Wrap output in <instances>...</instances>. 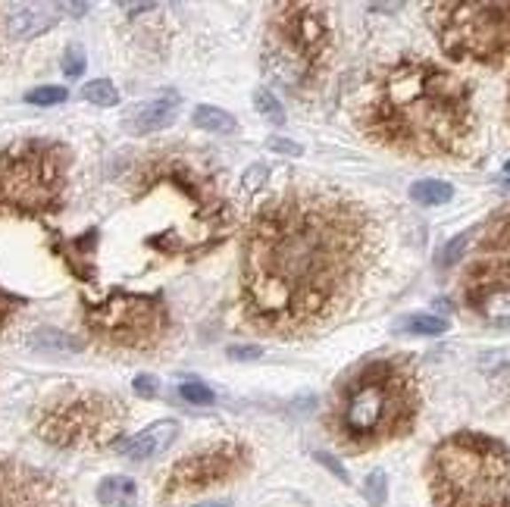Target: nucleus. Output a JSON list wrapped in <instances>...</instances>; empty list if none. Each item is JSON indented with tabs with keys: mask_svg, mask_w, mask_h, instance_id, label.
<instances>
[{
	"mask_svg": "<svg viewBox=\"0 0 510 507\" xmlns=\"http://www.w3.org/2000/svg\"><path fill=\"white\" fill-rule=\"evenodd\" d=\"M382 250L379 219L341 188L294 182L254 213L241 248V307L270 336H307L345 313Z\"/></svg>",
	"mask_w": 510,
	"mask_h": 507,
	"instance_id": "1",
	"label": "nucleus"
},
{
	"mask_svg": "<svg viewBox=\"0 0 510 507\" xmlns=\"http://www.w3.org/2000/svg\"><path fill=\"white\" fill-rule=\"evenodd\" d=\"M473 125L470 82L432 59L382 67L360 104L366 139L411 157H454L470 145Z\"/></svg>",
	"mask_w": 510,
	"mask_h": 507,
	"instance_id": "2",
	"label": "nucleus"
},
{
	"mask_svg": "<svg viewBox=\"0 0 510 507\" xmlns=\"http://www.w3.org/2000/svg\"><path fill=\"white\" fill-rule=\"evenodd\" d=\"M423 404L413 357H382L357 367L338 385L329 408V432L345 451H370L413 429Z\"/></svg>",
	"mask_w": 510,
	"mask_h": 507,
	"instance_id": "3",
	"label": "nucleus"
},
{
	"mask_svg": "<svg viewBox=\"0 0 510 507\" xmlns=\"http://www.w3.org/2000/svg\"><path fill=\"white\" fill-rule=\"evenodd\" d=\"M435 507H510V448L479 432L444 439L429 457Z\"/></svg>",
	"mask_w": 510,
	"mask_h": 507,
	"instance_id": "4",
	"label": "nucleus"
},
{
	"mask_svg": "<svg viewBox=\"0 0 510 507\" xmlns=\"http://www.w3.org/2000/svg\"><path fill=\"white\" fill-rule=\"evenodd\" d=\"M332 57L329 13L317 4H279L266 28V73L292 94H307L319 85Z\"/></svg>",
	"mask_w": 510,
	"mask_h": 507,
	"instance_id": "5",
	"label": "nucleus"
},
{
	"mask_svg": "<svg viewBox=\"0 0 510 507\" xmlns=\"http://www.w3.org/2000/svg\"><path fill=\"white\" fill-rule=\"evenodd\" d=\"M69 151L57 141L26 139L0 151V217H38L60 207Z\"/></svg>",
	"mask_w": 510,
	"mask_h": 507,
	"instance_id": "6",
	"label": "nucleus"
},
{
	"mask_svg": "<svg viewBox=\"0 0 510 507\" xmlns=\"http://www.w3.org/2000/svg\"><path fill=\"white\" fill-rule=\"evenodd\" d=\"M429 26L442 51L458 63L498 67L510 59V4L454 0L432 4Z\"/></svg>",
	"mask_w": 510,
	"mask_h": 507,
	"instance_id": "7",
	"label": "nucleus"
},
{
	"mask_svg": "<svg viewBox=\"0 0 510 507\" xmlns=\"http://www.w3.org/2000/svg\"><path fill=\"white\" fill-rule=\"evenodd\" d=\"M126 423V408L100 392L60 395L41 410L38 432L60 448H98L116 439Z\"/></svg>",
	"mask_w": 510,
	"mask_h": 507,
	"instance_id": "8",
	"label": "nucleus"
},
{
	"mask_svg": "<svg viewBox=\"0 0 510 507\" xmlns=\"http://www.w3.org/2000/svg\"><path fill=\"white\" fill-rule=\"evenodd\" d=\"M85 326L94 338L116 348H151L166 336L169 310L157 295L113 291L85 307Z\"/></svg>",
	"mask_w": 510,
	"mask_h": 507,
	"instance_id": "9",
	"label": "nucleus"
},
{
	"mask_svg": "<svg viewBox=\"0 0 510 507\" xmlns=\"http://www.w3.org/2000/svg\"><path fill=\"white\" fill-rule=\"evenodd\" d=\"M247 461H251V455L239 441H213V445L192 451L176 463L163 486V495L176 498V495H194L219 486V482H229L247 467Z\"/></svg>",
	"mask_w": 510,
	"mask_h": 507,
	"instance_id": "10",
	"label": "nucleus"
},
{
	"mask_svg": "<svg viewBox=\"0 0 510 507\" xmlns=\"http://www.w3.org/2000/svg\"><path fill=\"white\" fill-rule=\"evenodd\" d=\"M464 301L495 326H510V257L483 260L464 279Z\"/></svg>",
	"mask_w": 510,
	"mask_h": 507,
	"instance_id": "11",
	"label": "nucleus"
},
{
	"mask_svg": "<svg viewBox=\"0 0 510 507\" xmlns=\"http://www.w3.org/2000/svg\"><path fill=\"white\" fill-rule=\"evenodd\" d=\"M51 486L35 470L0 463V507H44Z\"/></svg>",
	"mask_w": 510,
	"mask_h": 507,
	"instance_id": "12",
	"label": "nucleus"
},
{
	"mask_svg": "<svg viewBox=\"0 0 510 507\" xmlns=\"http://www.w3.org/2000/svg\"><path fill=\"white\" fill-rule=\"evenodd\" d=\"M176 435H179V423H176V420H160V423H153V426H147L145 432H138V435H132L129 441H122L120 455L129 457V461H135V463L151 461V457L163 455V451L173 445Z\"/></svg>",
	"mask_w": 510,
	"mask_h": 507,
	"instance_id": "13",
	"label": "nucleus"
},
{
	"mask_svg": "<svg viewBox=\"0 0 510 507\" xmlns=\"http://www.w3.org/2000/svg\"><path fill=\"white\" fill-rule=\"evenodd\" d=\"M179 104H182V98L176 91H166V94H160L157 100H151V104H141L138 110H132V116L126 119V132H132V135L160 132V129H166V125L176 119Z\"/></svg>",
	"mask_w": 510,
	"mask_h": 507,
	"instance_id": "14",
	"label": "nucleus"
},
{
	"mask_svg": "<svg viewBox=\"0 0 510 507\" xmlns=\"http://www.w3.org/2000/svg\"><path fill=\"white\" fill-rule=\"evenodd\" d=\"M57 13H60V7H53V4H22L7 16V35L20 41L35 38L57 22Z\"/></svg>",
	"mask_w": 510,
	"mask_h": 507,
	"instance_id": "15",
	"label": "nucleus"
},
{
	"mask_svg": "<svg viewBox=\"0 0 510 507\" xmlns=\"http://www.w3.org/2000/svg\"><path fill=\"white\" fill-rule=\"evenodd\" d=\"M98 501L104 507H138V486L129 476H106L98 486Z\"/></svg>",
	"mask_w": 510,
	"mask_h": 507,
	"instance_id": "16",
	"label": "nucleus"
},
{
	"mask_svg": "<svg viewBox=\"0 0 510 507\" xmlns=\"http://www.w3.org/2000/svg\"><path fill=\"white\" fill-rule=\"evenodd\" d=\"M411 198L423 207H442L454 198V188L442 178H420V182H413Z\"/></svg>",
	"mask_w": 510,
	"mask_h": 507,
	"instance_id": "17",
	"label": "nucleus"
},
{
	"mask_svg": "<svg viewBox=\"0 0 510 507\" xmlns=\"http://www.w3.org/2000/svg\"><path fill=\"white\" fill-rule=\"evenodd\" d=\"M194 125L204 129V132H213V135H232L235 129H239V123H235L232 113L219 110V107H207V104L194 110Z\"/></svg>",
	"mask_w": 510,
	"mask_h": 507,
	"instance_id": "18",
	"label": "nucleus"
},
{
	"mask_svg": "<svg viewBox=\"0 0 510 507\" xmlns=\"http://www.w3.org/2000/svg\"><path fill=\"white\" fill-rule=\"evenodd\" d=\"M401 329L411 332V336H442L448 332V320L442 316H432V313H417V316H407Z\"/></svg>",
	"mask_w": 510,
	"mask_h": 507,
	"instance_id": "19",
	"label": "nucleus"
},
{
	"mask_svg": "<svg viewBox=\"0 0 510 507\" xmlns=\"http://www.w3.org/2000/svg\"><path fill=\"white\" fill-rule=\"evenodd\" d=\"M82 98L88 100V104H98V107H116L120 104V91H116V85L106 79H94L88 82L85 88H82Z\"/></svg>",
	"mask_w": 510,
	"mask_h": 507,
	"instance_id": "20",
	"label": "nucleus"
},
{
	"mask_svg": "<svg viewBox=\"0 0 510 507\" xmlns=\"http://www.w3.org/2000/svg\"><path fill=\"white\" fill-rule=\"evenodd\" d=\"M483 250H491V254H507L510 250V213L485 235Z\"/></svg>",
	"mask_w": 510,
	"mask_h": 507,
	"instance_id": "21",
	"label": "nucleus"
},
{
	"mask_svg": "<svg viewBox=\"0 0 510 507\" xmlns=\"http://www.w3.org/2000/svg\"><path fill=\"white\" fill-rule=\"evenodd\" d=\"M67 98H69V91H67V88H60V85H44V88H35V91L26 94V100H28V104H35V107L63 104Z\"/></svg>",
	"mask_w": 510,
	"mask_h": 507,
	"instance_id": "22",
	"label": "nucleus"
},
{
	"mask_svg": "<svg viewBox=\"0 0 510 507\" xmlns=\"http://www.w3.org/2000/svg\"><path fill=\"white\" fill-rule=\"evenodd\" d=\"M254 107H257L260 116H266L270 123H286V110H282V104H279L276 98H272V91H257L254 94Z\"/></svg>",
	"mask_w": 510,
	"mask_h": 507,
	"instance_id": "23",
	"label": "nucleus"
},
{
	"mask_svg": "<svg viewBox=\"0 0 510 507\" xmlns=\"http://www.w3.org/2000/svg\"><path fill=\"white\" fill-rule=\"evenodd\" d=\"M364 495H366V501H370L373 507H382L385 504V473H382V470H373V473L366 476Z\"/></svg>",
	"mask_w": 510,
	"mask_h": 507,
	"instance_id": "24",
	"label": "nucleus"
},
{
	"mask_svg": "<svg viewBox=\"0 0 510 507\" xmlns=\"http://www.w3.org/2000/svg\"><path fill=\"white\" fill-rule=\"evenodd\" d=\"M82 69H85V51L79 44H69L67 53H63V73L75 79V75H82Z\"/></svg>",
	"mask_w": 510,
	"mask_h": 507,
	"instance_id": "25",
	"label": "nucleus"
},
{
	"mask_svg": "<svg viewBox=\"0 0 510 507\" xmlns=\"http://www.w3.org/2000/svg\"><path fill=\"white\" fill-rule=\"evenodd\" d=\"M179 392H182V398H185V401H192V404H213V401H216V395H213L204 383H182Z\"/></svg>",
	"mask_w": 510,
	"mask_h": 507,
	"instance_id": "26",
	"label": "nucleus"
},
{
	"mask_svg": "<svg viewBox=\"0 0 510 507\" xmlns=\"http://www.w3.org/2000/svg\"><path fill=\"white\" fill-rule=\"evenodd\" d=\"M464 250H467V235L451 238V244L442 250V257H438V264H442V266H454L460 257H464Z\"/></svg>",
	"mask_w": 510,
	"mask_h": 507,
	"instance_id": "27",
	"label": "nucleus"
},
{
	"mask_svg": "<svg viewBox=\"0 0 510 507\" xmlns=\"http://www.w3.org/2000/svg\"><path fill=\"white\" fill-rule=\"evenodd\" d=\"M22 307V297H16V295H10V291H4L0 289V329L13 320V313Z\"/></svg>",
	"mask_w": 510,
	"mask_h": 507,
	"instance_id": "28",
	"label": "nucleus"
},
{
	"mask_svg": "<svg viewBox=\"0 0 510 507\" xmlns=\"http://www.w3.org/2000/svg\"><path fill=\"white\" fill-rule=\"evenodd\" d=\"M266 182V166L263 163H254L251 170L241 176V185H245V192H260Z\"/></svg>",
	"mask_w": 510,
	"mask_h": 507,
	"instance_id": "29",
	"label": "nucleus"
},
{
	"mask_svg": "<svg viewBox=\"0 0 510 507\" xmlns=\"http://www.w3.org/2000/svg\"><path fill=\"white\" fill-rule=\"evenodd\" d=\"M229 357L232 360H257V357H263V348L260 345H235V348H229Z\"/></svg>",
	"mask_w": 510,
	"mask_h": 507,
	"instance_id": "30",
	"label": "nucleus"
},
{
	"mask_svg": "<svg viewBox=\"0 0 510 507\" xmlns=\"http://www.w3.org/2000/svg\"><path fill=\"white\" fill-rule=\"evenodd\" d=\"M135 392H141L145 398H153L157 395V379H153V376H138V379H135Z\"/></svg>",
	"mask_w": 510,
	"mask_h": 507,
	"instance_id": "31",
	"label": "nucleus"
},
{
	"mask_svg": "<svg viewBox=\"0 0 510 507\" xmlns=\"http://www.w3.org/2000/svg\"><path fill=\"white\" fill-rule=\"evenodd\" d=\"M270 147L279 154H294V157L301 154V145H294V141H288V139H270Z\"/></svg>",
	"mask_w": 510,
	"mask_h": 507,
	"instance_id": "32",
	"label": "nucleus"
},
{
	"mask_svg": "<svg viewBox=\"0 0 510 507\" xmlns=\"http://www.w3.org/2000/svg\"><path fill=\"white\" fill-rule=\"evenodd\" d=\"M317 461H319V463H326V467H329L332 473H335L341 482H348V473H345V470H341V463H338L335 457H329V455H317Z\"/></svg>",
	"mask_w": 510,
	"mask_h": 507,
	"instance_id": "33",
	"label": "nucleus"
},
{
	"mask_svg": "<svg viewBox=\"0 0 510 507\" xmlns=\"http://www.w3.org/2000/svg\"><path fill=\"white\" fill-rule=\"evenodd\" d=\"M153 7V4H129V13H141V10H151Z\"/></svg>",
	"mask_w": 510,
	"mask_h": 507,
	"instance_id": "34",
	"label": "nucleus"
},
{
	"mask_svg": "<svg viewBox=\"0 0 510 507\" xmlns=\"http://www.w3.org/2000/svg\"><path fill=\"white\" fill-rule=\"evenodd\" d=\"M198 507H229V501H207V504H198Z\"/></svg>",
	"mask_w": 510,
	"mask_h": 507,
	"instance_id": "35",
	"label": "nucleus"
},
{
	"mask_svg": "<svg viewBox=\"0 0 510 507\" xmlns=\"http://www.w3.org/2000/svg\"><path fill=\"white\" fill-rule=\"evenodd\" d=\"M507 113H510V98H507Z\"/></svg>",
	"mask_w": 510,
	"mask_h": 507,
	"instance_id": "36",
	"label": "nucleus"
},
{
	"mask_svg": "<svg viewBox=\"0 0 510 507\" xmlns=\"http://www.w3.org/2000/svg\"><path fill=\"white\" fill-rule=\"evenodd\" d=\"M507 172H510V163H507Z\"/></svg>",
	"mask_w": 510,
	"mask_h": 507,
	"instance_id": "37",
	"label": "nucleus"
}]
</instances>
